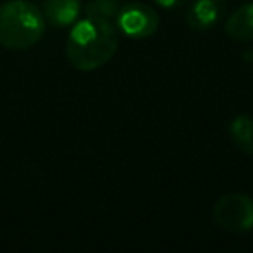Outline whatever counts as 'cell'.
<instances>
[{
    "instance_id": "4",
    "label": "cell",
    "mask_w": 253,
    "mask_h": 253,
    "mask_svg": "<svg viewBox=\"0 0 253 253\" xmlns=\"http://www.w3.org/2000/svg\"><path fill=\"white\" fill-rule=\"evenodd\" d=\"M118 28L132 39H148L155 35L160 25L158 12L148 4L132 2L120 9L118 12Z\"/></svg>"
},
{
    "instance_id": "2",
    "label": "cell",
    "mask_w": 253,
    "mask_h": 253,
    "mask_svg": "<svg viewBox=\"0 0 253 253\" xmlns=\"http://www.w3.org/2000/svg\"><path fill=\"white\" fill-rule=\"evenodd\" d=\"M45 32V18L26 0H9L0 5V45L11 50L33 47Z\"/></svg>"
},
{
    "instance_id": "6",
    "label": "cell",
    "mask_w": 253,
    "mask_h": 253,
    "mask_svg": "<svg viewBox=\"0 0 253 253\" xmlns=\"http://www.w3.org/2000/svg\"><path fill=\"white\" fill-rule=\"evenodd\" d=\"M82 11L80 0H45L43 4V16L54 26H70L77 21Z\"/></svg>"
},
{
    "instance_id": "8",
    "label": "cell",
    "mask_w": 253,
    "mask_h": 253,
    "mask_svg": "<svg viewBox=\"0 0 253 253\" xmlns=\"http://www.w3.org/2000/svg\"><path fill=\"white\" fill-rule=\"evenodd\" d=\"M231 139L239 151L253 155V118L246 115L236 116L229 126Z\"/></svg>"
},
{
    "instance_id": "10",
    "label": "cell",
    "mask_w": 253,
    "mask_h": 253,
    "mask_svg": "<svg viewBox=\"0 0 253 253\" xmlns=\"http://www.w3.org/2000/svg\"><path fill=\"white\" fill-rule=\"evenodd\" d=\"M155 2L165 9H179L182 5H186L189 0H155Z\"/></svg>"
},
{
    "instance_id": "1",
    "label": "cell",
    "mask_w": 253,
    "mask_h": 253,
    "mask_svg": "<svg viewBox=\"0 0 253 253\" xmlns=\"http://www.w3.org/2000/svg\"><path fill=\"white\" fill-rule=\"evenodd\" d=\"M120 37L115 23L85 18L71 28L66 39V59L80 71L104 66L118 50Z\"/></svg>"
},
{
    "instance_id": "9",
    "label": "cell",
    "mask_w": 253,
    "mask_h": 253,
    "mask_svg": "<svg viewBox=\"0 0 253 253\" xmlns=\"http://www.w3.org/2000/svg\"><path fill=\"white\" fill-rule=\"evenodd\" d=\"M120 9L122 7L118 0H88V4L85 5V16L92 19L115 23Z\"/></svg>"
},
{
    "instance_id": "5",
    "label": "cell",
    "mask_w": 253,
    "mask_h": 253,
    "mask_svg": "<svg viewBox=\"0 0 253 253\" xmlns=\"http://www.w3.org/2000/svg\"><path fill=\"white\" fill-rule=\"evenodd\" d=\"M225 14V0H194L187 9L186 21L194 32L213 28Z\"/></svg>"
},
{
    "instance_id": "3",
    "label": "cell",
    "mask_w": 253,
    "mask_h": 253,
    "mask_svg": "<svg viewBox=\"0 0 253 253\" xmlns=\"http://www.w3.org/2000/svg\"><path fill=\"white\" fill-rule=\"evenodd\" d=\"M213 218L229 232H245L253 227V200L246 194H225L215 203Z\"/></svg>"
},
{
    "instance_id": "7",
    "label": "cell",
    "mask_w": 253,
    "mask_h": 253,
    "mask_svg": "<svg viewBox=\"0 0 253 253\" xmlns=\"http://www.w3.org/2000/svg\"><path fill=\"white\" fill-rule=\"evenodd\" d=\"M225 32L234 40H253V2L241 5L225 21Z\"/></svg>"
}]
</instances>
